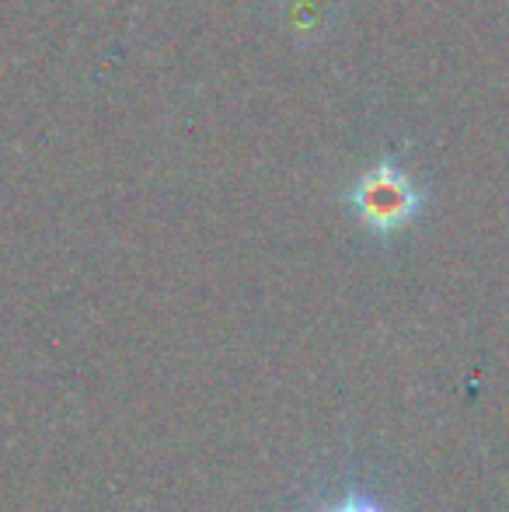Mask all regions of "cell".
<instances>
[{
    "mask_svg": "<svg viewBox=\"0 0 509 512\" xmlns=\"http://www.w3.org/2000/svg\"><path fill=\"white\" fill-rule=\"evenodd\" d=\"M318 512H387L381 502L374 499L370 492H360V488H349L342 499H335V502H328L325 509H318Z\"/></svg>",
    "mask_w": 509,
    "mask_h": 512,
    "instance_id": "cell-3",
    "label": "cell"
},
{
    "mask_svg": "<svg viewBox=\"0 0 509 512\" xmlns=\"http://www.w3.org/2000/svg\"><path fill=\"white\" fill-rule=\"evenodd\" d=\"M346 203L356 213V220L377 237H394L405 227H412L422 213V192L408 178V171L394 161H377L367 168L346 192Z\"/></svg>",
    "mask_w": 509,
    "mask_h": 512,
    "instance_id": "cell-1",
    "label": "cell"
},
{
    "mask_svg": "<svg viewBox=\"0 0 509 512\" xmlns=\"http://www.w3.org/2000/svg\"><path fill=\"white\" fill-rule=\"evenodd\" d=\"M286 25L293 28H304V32H321V28L328 25V14L321 11L318 4L311 0V7H307V0H297V4L290 7V14H286Z\"/></svg>",
    "mask_w": 509,
    "mask_h": 512,
    "instance_id": "cell-2",
    "label": "cell"
}]
</instances>
